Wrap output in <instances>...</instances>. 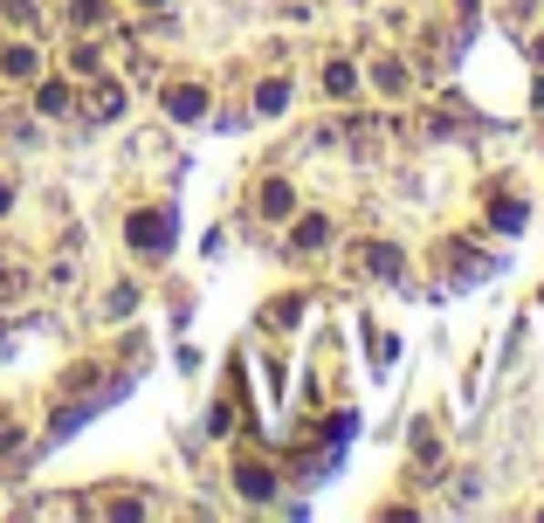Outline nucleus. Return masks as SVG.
<instances>
[{"label":"nucleus","mask_w":544,"mask_h":523,"mask_svg":"<svg viewBox=\"0 0 544 523\" xmlns=\"http://www.w3.org/2000/svg\"><path fill=\"white\" fill-rule=\"evenodd\" d=\"M166 241H172V220L166 214H131V248L152 255V248H166Z\"/></svg>","instance_id":"f257e3e1"},{"label":"nucleus","mask_w":544,"mask_h":523,"mask_svg":"<svg viewBox=\"0 0 544 523\" xmlns=\"http://www.w3.org/2000/svg\"><path fill=\"white\" fill-rule=\"evenodd\" d=\"M234 482H241V496H249V503H262V496L276 489V476H269L262 462H241V468H234Z\"/></svg>","instance_id":"f03ea898"},{"label":"nucleus","mask_w":544,"mask_h":523,"mask_svg":"<svg viewBox=\"0 0 544 523\" xmlns=\"http://www.w3.org/2000/svg\"><path fill=\"white\" fill-rule=\"evenodd\" d=\"M90 104H97V118H118V110H125V83H118V77H104Z\"/></svg>","instance_id":"7ed1b4c3"},{"label":"nucleus","mask_w":544,"mask_h":523,"mask_svg":"<svg viewBox=\"0 0 544 523\" xmlns=\"http://www.w3.org/2000/svg\"><path fill=\"white\" fill-rule=\"evenodd\" d=\"M35 110H42V118H63L69 110V83H42V90H35Z\"/></svg>","instance_id":"20e7f679"},{"label":"nucleus","mask_w":544,"mask_h":523,"mask_svg":"<svg viewBox=\"0 0 544 523\" xmlns=\"http://www.w3.org/2000/svg\"><path fill=\"white\" fill-rule=\"evenodd\" d=\"M166 110H172L180 124H193V118L207 110V97H200V90H172V97H166Z\"/></svg>","instance_id":"39448f33"},{"label":"nucleus","mask_w":544,"mask_h":523,"mask_svg":"<svg viewBox=\"0 0 544 523\" xmlns=\"http://www.w3.org/2000/svg\"><path fill=\"white\" fill-rule=\"evenodd\" d=\"M324 241H331V220H324V214L296 220V248H324Z\"/></svg>","instance_id":"423d86ee"},{"label":"nucleus","mask_w":544,"mask_h":523,"mask_svg":"<svg viewBox=\"0 0 544 523\" xmlns=\"http://www.w3.org/2000/svg\"><path fill=\"white\" fill-rule=\"evenodd\" d=\"M255 104H262L269 118H276V110H290V83H282V77H269L262 90H255Z\"/></svg>","instance_id":"0eeeda50"},{"label":"nucleus","mask_w":544,"mask_h":523,"mask_svg":"<svg viewBox=\"0 0 544 523\" xmlns=\"http://www.w3.org/2000/svg\"><path fill=\"white\" fill-rule=\"evenodd\" d=\"M262 214H269V220L290 214V186H282V179H269V186H262Z\"/></svg>","instance_id":"6e6552de"},{"label":"nucleus","mask_w":544,"mask_h":523,"mask_svg":"<svg viewBox=\"0 0 544 523\" xmlns=\"http://www.w3.org/2000/svg\"><path fill=\"white\" fill-rule=\"evenodd\" d=\"M0 69H7V77H35V48H7Z\"/></svg>","instance_id":"1a4fd4ad"},{"label":"nucleus","mask_w":544,"mask_h":523,"mask_svg":"<svg viewBox=\"0 0 544 523\" xmlns=\"http://www.w3.org/2000/svg\"><path fill=\"white\" fill-rule=\"evenodd\" d=\"M324 90H331V97L352 90V62H331V69H324Z\"/></svg>","instance_id":"9d476101"},{"label":"nucleus","mask_w":544,"mask_h":523,"mask_svg":"<svg viewBox=\"0 0 544 523\" xmlns=\"http://www.w3.org/2000/svg\"><path fill=\"white\" fill-rule=\"evenodd\" d=\"M373 276H400V248H373Z\"/></svg>","instance_id":"9b49d317"},{"label":"nucleus","mask_w":544,"mask_h":523,"mask_svg":"<svg viewBox=\"0 0 544 523\" xmlns=\"http://www.w3.org/2000/svg\"><path fill=\"white\" fill-rule=\"evenodd\" d=\"M69 21H77V28H97V21H104V7H97V0H77V7H69Z\"/></svg>","instance_id":"f8f14e48"},{"label":"nucleus","mask_w":544,"mask_h":523,"mask_svg":"<svg viewBox=\"0 0 544 523\" xmlns=\"http://www.w3.org/2000/svg\"><path fill=\"white\" fill-rule=\"evenodd\" d=\"M139 7H166V0H139Z\"/></svg>","instance_id":"ddd939ff"}]
</instances>
